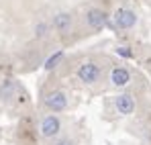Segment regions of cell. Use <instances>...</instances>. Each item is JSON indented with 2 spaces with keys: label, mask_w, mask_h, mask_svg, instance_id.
Listing matches in <instances>:
<instances>
[{
  "label": "cell",
  "mask_w": 151,
  "mask_h": 145,
  "mask_svg": "<svg viewBox=\"0 0 151 145\" xmlns=\"http://www.w3.org/2000/svg\"><path fill=\"white\" fill-rule=\"evenodd\" d=\"M55 145H74V141H70V139H61V141H57Z\"/></svg>",
  "instance_id": "cell-12"
},
{
  "label": "cell",
  "mask_w": 151,
  "mask_h": 145,
  "mask_svg": "<svg viewBox=\"0 0 151 145\" xmlns=\"http://www.w3.org/2000/svg\"><path fill=\"white\" fill-rule=\"evenodd\" d=\"M86 23L90 25L92 29H102L106 25V14L102 12L100 8H90L86 14Z\"/></svg>",
  "instance_id": "cell-6"
},
{
  "label": "cell",
  "mask_w": 151,
  "mask_h": 145,
  "mask_svg": "<svg viewBox=\"0 0 151 145\" xmlns=\"http://www.w3.org/2000/svg\"><path fill=\"white\" fill-rule=\"evenodd\" d=\"M114 106H116V110L121 113V115H131L133 110H135V100L133 96H129V94H121V96L114 98Z\"/></svg>",
  "instance_id": "cell-5"
},
{
  "label": "cell",
  "mask_w": 151,
  "mask_h": 145,
  "mask_svg": "<svg viewBox=\"0 0 151 145\" xmlns=\"http://www.w3.org/2000/svg\"><path fill=\"white\" fill-rule=\"evenodd\" d=\"M47 31H49V25H47V23H39V25H37V29H35L37 37H45Z\"/></svg>",
  "instance_id": "cell-10"
},
{
  "label": "cell",
  "mask_w": 151,
  "mask_h": 145,
  "mask_svg": "<svg viewBox=\"0 0 151 145\" xmlns=\"http://www.w3.org/2000/svg\"><path fill=\"white\" fill-rule=\"evenodd\" d=\"M61 59H63V51H57V53H53L49 59L45 61V70H53V68H55V66H57Z\"/></svg>",
  "instance_id": "cell-9"
},
{
  "label": "cell",
  "mask_w": 151,
  "mask_h": 145,
  "mask_svg": "<svg viewBox=\"0 0 151 145\" xmlns=\"http://www.w3.org/2000/svg\"><path fill=\"white\" fill-rule=\"evenodd\" d=\"M116 53H119V55H123V57H131V55H133L127 47H119V49H116Z\"/></svg>",
  "instance_id": "cell-11"
},
{
  "label": "cell",
  "mask_w": 151,
  "mask_h": 145,
  "mask_svg": "<svg viewBox=\"0 0 151 145\" xmlns=\"http://www.w3.org/2000/svg\"><path fill=\"white\" fill-rule=\"evenodd\" d=\"M78 78H80L84 84H94V82H98V78H100V68H98L96 63H92V61L82 63L80 70H78Z\"/></svg>",
  "instance_id": "cell-1"
},
{
  "label": "cell",
  "mask_w": 151,
  "mask_h": 145,
  "mask_svg": "<svg viewBox=\"0 0 151 145\" xmlns=\"http://www.w3.org/2000/svg\"><path fill=\"white\" fill-rule=\"evenodd\" d=\"M110 82H112L116 88H123V86H127V84L131 82V74H129V70H125V68H114L112 74H110Z\"/></svg>",
  "instance_id": "cell-8"
},
{
  "label": "cell",
  "mask_w": 151,
  "mask_h": 145,
  "mask_svg": "<svg viewBox=\"0 0 151 145\" xmlns=\"http://www.w3.org/2000/svg\"><path fill=\"white\" fill-rule=\"evenodd\" d=\"M45 104H47V108H51L53 113H61V110H65V106H68V98L63 92H51L49 96L45 98Z\"/></svg>",
  "instance_id": "cell-4"
},
{
  "label": "cell",
  "mask_w": 151,
  "mask_h": 145,
  "mask_svg": "<svg viewBox=\"0 0 151 145\" xmlns=\"http://www.w3.org/2000/svg\"><path fill=\"white\" fill-rule=\"evenodd\" d=\"M135 23H137V17H135L133 10H129V8H119V10L114 12V25H116L119 29H131V27H135Z\"/></svg>",
  "instance_id": "cell-2"
},
{
  "label": "cell",
  "mask_w": 151,
  "mask_h": 145,
  "mask_svg": "<svg viewBox=\"0 0 151 145\" xmlns=\"http://www.w3.org/2000/svg\"><path fill=\"white\" fill-rule=\"evenodd\" d=\"M59 131H61V123L55 115H49L41 121V135L43 137H55Z\"/></svg>",
  "instance_id": "cell-3"
},
{
  "label": "cell",
  "mask_w": 151,
  "mask_h": 145,
  "mask_svg": "<svg viewBox=\"0 0 151 145\" xmlns=\"http://www.w3.org/2000/svg\"><path fill=\"white\" fill-rule=\"evenodd\" d=\"M53 29L57 33H68L72 29V14L70 12H59L53 17Z\"/></svg>",
  "instance_id": "cell-7"
}]
</instances>
